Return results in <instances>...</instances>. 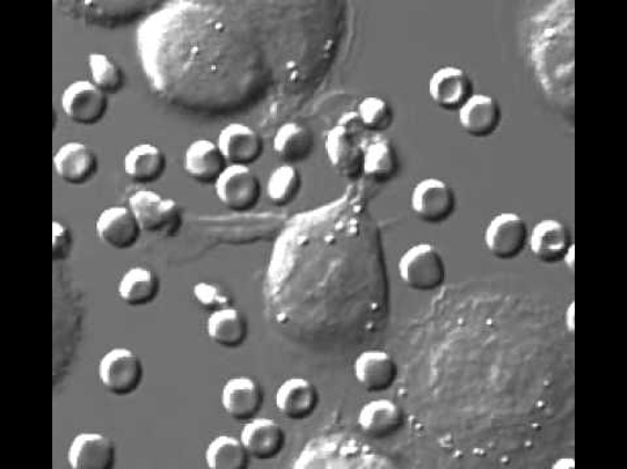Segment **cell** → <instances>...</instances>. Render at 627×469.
<instances>
[{"label": "cell", "mask_w": 627, "mask_h": 469, "mask_svg": "<svg viewBox=\"0 0 627 469\" xmlns=\"http://www.w3.org/2000/svg\"><path fill=\"white\" fill-rule=\"evenodd\" d=\"M398 274L408 289L429 292L442 288L446 281V263L439 248L419 243L402 254L398 261Z\"/></svg>", "instance_id": "1"}, {"label": "cell", "mask_w": 627, "mask_h": 469, "mask_svg": "<svg viewBox=\"0 0 627 469\" xmlns=\"http://www.w3.org/2000/svg\"><path fill=\"white\" fill-rule=\"evenodd\" d=\"M99 378L105 390L115 397H129L141 387L144 365L133 350L114 348L101 358Z\"/></svg>", "instance_id": "2"}, {"label": "cell", "mask_w": 627, "mask_h": 469, "mask_svg": "<svg viewBox=\"0 0 627 469\" xmlns=\"http://www.w3.org/2000/svg\"><path fill=\"white\" fill-rule=\"evenodd\" d=\"M261 190V183L249 166L229 165L215 183L217 200L235 212H247L257 207Z\"/></svg>", "instance_id": "3"}, {"label": "cell", "mask_w": 627, "mask_h": 469, "mask_svg": "<svg viewBox=\"0 0 627 469\" xmlns=\"http://www.w3.org/2000/svg\"><path fill=\"white\" fill-rule=\"evenodd\" d=\"M484 244L493 258L514 260L520 258L528 244V229L516 212H500L492 218L484 231Z\"/></svg>", "instance_id": "4"}, {"label": "cell", "mask_w": 627, "mask_h": 469, "mask_svg": "<svg viewBox=\"0 0 627 469\" xmlns=\"http://www.w3.org/2000/svg\"><path fill=\"white\" fill-rule=\"evenodd\" d=\"M456 208L454 189L436 178L420 180L412 189L411 209L420 221L429 225L446 222Z\"/></svg>", "instance_id": "5"}, {"label": "cell", "mask_w": 627, "mask_h": 469, "mask_svg": "<svg viewBox=\"0 0 627 469\" xmlns=\"http://www.w3.org/2000/svg\"><path fill=\"white\" fill-rule=\"evenodd\" d=\"M61 107L71 122L80 126H93L104 119L107 95L89 80L70 84L61 94Z\"/></svg>", "instance_id": "6"}, {"label": "cell", "mask_w": 627, "mask_h": 469, "mask_svg": "<svg viewBox=\"0 0 627 469\" xmlns=\"http://www.w3.org/2000/svg\"><path fill=\"white\" fill-rule=\"evenodd\" d=\"M429 95L444 112H459L473 94V82L469 72L455 65L436 70L429 80Z\"/></svg>", "instance_id": "7"}, {"label": "cell", "mask_w": 627, "mask_h": 469, "mask_svg": "<svg viewBox=\"0 0 627 469\" xmlns=\"http://www.w3.org/2000/svg\"><path fill=\"white\" fill-rule=\"evenodd\" d=\"M530 251L546 265H554L566 259L573 247L572 232L558 219H543L528 233Z\"/></svg>", "instance_id": "8"}, {"label": "cell", "mask_w": 627, "mask_h": 469, "mask_svg": "<svg viewBox=\"0 0 627 469\" xmlns=\"http://www.w3.org/2000/svg\"><path fill=\"white\" fill-rule=\"evenodd\" d=\"M325 149L328 163L342 178L357 180L362 176L363 149L347 126L332 127L327 132Z\"/></svg>", "instance_id": "9"}, {"label": "cell", "mask_w": 627, "mask_h": 469, "mask_svg": "<svg viewBox=\"0 0 627 469\" xmlns=\"http://www.w3.org/2000/svg\"><path fill=\"white\" fill-rule=\"evenodd\" d=\"M216 144L230 165L251 166L264 156V138L250 126L232 123L220 131Z\"/></svg>", "instance_id": "10"}, {"label": "cell", "mask_w": 627, "mask_h": 469, "mask_svg": "<svg viewBox=\"0 0 627 469\" xmlns=\"http://www.w3.org/2000/svg\"><path fill=\"white\" fill-rule=\"evenodd\" d=\"M54 170L65 185L84 186L99 171L97 154L83 143L64 144L55 153Z\"/></svg>", "instance_id": "11"}, {"label": "cell", "mask_w": 627, "mask_h": 469, "mask_svg": "<svg viewBox=\"0 0 627 469\" xmlns=\"http://www.w3.org/2000/svg\"><path fill=\"white\" fill-rule=\"evenodd\" d=\"M96 232L105 246L126 251L138 243L143 230L129 207H113L99 216Z\"/></svg>", "instance_id": "12"}, {"label": "cell", "mask_w": 627, "mask_h": 469, "mask_svg": "<svg viewBox=\"0 0 627 469\" xmlns=\"http://www.w3.org/2000/svg\"><path fill=\"white\" fill-rule=\"evenodd\" d=\"M265 395L257 379L230 378L223 387L222 406L225 414L237 421L247 423L260 413Z\"/></svg>", "instance_id": "13"}, {"label": "cell", "mask_w": 627, "mask_h": 469, "mask_svg": "<svg viewBox=\"0 0 627 469\" xmlns=\"http://www.w3.org/2000/svg\"><path fill=\"white\" fill-rule=\"evenodd\" d=\"M458 117L466 135L473 138H486L500 128L502 108L493 95L473 94L459 110Z\"/></svg>", "instance_id": "14"}, {"label": "cell", "mask_w": 627, "mask_h": 469, "mask_svg": "<svg viewBox=\"0 0 627 469\" xmlns=\"http://www.w3.org/2000/svg\"><path fill=\"white\" fill-rule=\"evenodd\" d=\"M353 375L364 390L383 393L395 384L398 365L389 352L369 350L356 357Z\"/></svg>", "instance_id": "15"}, {"label": "cell", "mask_w": 627, "mask_h": 469, "mask_svg": "<svg viewBox=\"0 0 627 469\" xmlns=\"http://www.w3.org/2000/svg\"><path fill=\"white\" fill-rule=\"evenodd\" d=\"M240 441L251 458L271 460L282 452L287 436L279 423L267 417H255L245 424Z\"/></svg>", "instance_id": "16"}, {"label": "cell", "mask_w": 627, "mask_h": 469, "mask_svg": "<svg viewBox=\"0 0 627 469\" xmlns=\"http://www.w3.org/2000/svg\"><path fill=\"white\" fill-rule=\"evenodd\" d=\"M228 167L223 152L215 142L198 138L187 146L184 156V170L188 178L199 185H214Z\"/></svg>", "instance_id": "17"}, {"label": "cell", "mask_w": 627, "mask_h": 469, "mask_svg": "<svg viewBox=\"0 0 627 469\" xmlns=\"http://www.w3.org/2000/svg\"><path fill=\"white\" fill-rule=\"evenodd\" d=\"M68 460L72 469H112L116 461L115 445L104 435L82 434L72 439Z\"/></svg>", "instance_id": "18"}, {"label": "cell", "mask_w": 627, "mask_h": 469, "mask_svg": "<svg viewBox=\"0 0 627 469\" xmlns=\"http://www.w3.org/2000/svg\"><path fill=\"white\" fill-rule=\"evenodd\" d=\"M318 406V388L306 378H289L276 393V407L289 420L309 419Z\"/></svg>", "instance_id": "19"}, {"label": "cell", "mask_w": 627, "mask_h": 469, "mask_svg": "<svg viewBox=\"0 0 627 469\" xmlns=\"http://www.w3.org/2000/svg\"><path fill=\"white\" fill-rule=\"evenodd\" d=\"M357 423L363 435L381 439L393 436L403 428L404 413L402 407L391 399H374L360 409Z\"/></svg>", "instance_id": "20"}, {"label": "cell", "mask_w": 627, "mask_h": 469, "mask_svg": "<svg viewBox=\"0 0 627 469\" xmlns=\"http://www.w3.org/2000/svg\"><path fill=\"white\" fill-rule=\"evenodd\" d=\"M167 159L157 145L138 144L131 148L123 158V170L136 185L148 186L163 178Z\"/></svg>", "instance_id": "21"}, {"label": "cell", "mask_w": 627, "mask_h": 469, "mask_svg": "<svg viewBox=\"0 0 627 469\" xmlns=\"http://www.w3.org/2000/svg\"><path fill=\"white\" fill-rule=\"evenodd\" d=\"M206 329L210 341L229 350L243 346L249 336V322L243 312L233 306L210 313Z\"/></svg>", "instance_id": "22"}, {"label": "cell", "mask_w": 627, "mask_h": 469, "mask_svg": "<svg viewBox=\"0 0 627 469\" xmlns=\"http://www.w3.org/2000/svg\"><path fill=\"white\" fill-rule=\"evenodd\" d=\"M314 136L309 128L297 122L284 123L274 136L276 157L286 165L301 164L311 156Z\"/></svg>", "instance_id": "23"}, {"label": "cell", "mask_w": 627, "mask_h": 469, "mask_svg": "<svg viewBox=\"0 0 627 469\" xmlns=\"http://www.w3.org/2000/svg\"><path fill=\"white\" fill-rule=\"evenodd\" d=\"M162 281L155 271L135 267L123 274L119 285V295L123 303L130 306L150 305L160 295Z\"/></svg>", "instance_id": "24"}, {"label": "cell", "mask_w": 627, "mask_h": 469, "mask_svg": "<svg viewBox=\"0 0 627 469\" xmlns=\"http://www.w3.org/2000/svg\"><path fill=\"white\" fill-rule=\"evenodd\" d=\"M399 171L397 149L388 140H376L363 149L362 175L378 185L389 183Z\"/></svg>", "instance_id": "25"}, {"label": "cell", "mask_w": 627, "mask_h": 469, "mask_svg": "<svg viewBox=\"0 0 627 469\" xmlns=\"http://www.w3.org/2000/svg\"><path fill=\"white\" fill-rule=\"evenodd\" d=\"M250 456L240 438L218 436L206 450V465L210 469H246Z\"/></svg>", "instance_id": "26"}, {"label": "cell", "mask_w": 627, "mask_h": 469, "mask_svg": "<svg viewBox=\"0 0 627 469\" xmlns=\"http://www.w3.org/2000/svg\"><path fill=\"white\" fill-rule=\"evenodd\" d=\"M164 199L165 197L155 190L147 189L137 190L130 196L127 207L133 211L143 232L163 233Z\"/></svg>", "instance_id": "27"}, {"label": "cell", "mask_w": 627, "mask_h": 469, "mask_svg": "<svg viewBox=\"0 0 627 469\" xmlns=\"http://www.w3.org/2000/svg\"><path fill=\"white\" fill-rule=\"evenodd\" d=\"M302 188V175L294 165H281L269 174L266 195L275 207H288Z\"/></svg>", "instance_id": "28"}, {"label": "cell", "mask_w": 627, "mask_h": 469, "mask_svg": "<svg viewBox=\"0 0 627 469\" xmlns=\"http://www.w3.org/2000/svg\"><path fill=\"white\" fill-rule=\"evenodd\" d=\"M89 67L91 82L106 95L120 93L125 86V75L119 63L111 56L93 53L89 58Z\"/></svg>", "instance_id": "29"}, {"label": "cell", "mask_w": 627, "mask_h": 469, "mask_svg": "<svg viewBox=\"0 0 627 469\" xmlns=\"http://www.w3.org/2000/svg\"><path fill=\"white\" fill-rule=\"evenodd\" d=\"M357 116L364 129L384 132L392 126L393 112L388 101L381 97H367L360 102Z\"/></svg>", "instance_id": "30"}, {"label": "cell", "mask_w": 627, "mask_h": 469, "mask_svg": "<svg viewBox=\"0 0 627 469\" xmlns=\"http://www.w3.org/2000/svg\"><path fill=\"white\" fill-rule=\"evenodd\" d=\"M193 293L196 303L202 305L204 310L216 312L232 306L230 296L220 285L201 282L194 285Z\"/></svg>", "instance_id": "31"}, {"label": "cell", "mask_w": 627, "mask_h": 469, "mask_svg": "<svg viewBox=\"0 0 627 469\" xmlns=\"http://www.w3.org/2000/svg\"><path fill=\"white\" fill-rule=\"evenodd\" d=\"M74 246V237L68 226L60 221L53 222V258L55 261L69 259Z\"/></svg>", "instance_id": "32"}]
</instances>
